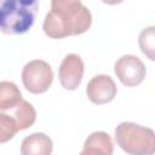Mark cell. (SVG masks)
<instances>
[{
    "label": "cell",
    "mask_w": 155,
    "mask_h": 155,
    "mask_svg": "<svg viewBox=\"0 0 155 155\" xmlns=\"http://www.w3.org/2000/svg\"><path fill=\"white\" fill-rule=\"evenodd\" d=\"M36 0H6L0 7V28L5 34H24L34 24Z\"/></svg>",
    "instance_id": "obj_2"
},
{
    "label": "cell",
    "mask_w": 155,
    "mask_h": 155,
    "mask_svg": "<svg viewBox=\"0 0 155 155\" xmlns=\"http://www.w3.org/2000/svg\"><path fill=\"white\" fill-rule=\"evenodd\" d=\"M117 92V87L114 80L109 75L99 74L93 76L86 87V94L88 99L94 104H105L111 102Z\"/></svg>",
    "instance_id": "obj_6"
},
{
    "label": "cell",
    "mask_w": 155,
    "mask_h": 155,
    "mask_svg": "<svg viewBox=\"0 0 155 155\" xmlns=\"http://www.w3.org/2000/svg\"><path fill=\"white\" fill-rule=\"evenodd\" d=\"M19 131L16 120L11 116L1 111L0 114V142L6 143L7 140L12 139L15 134Z\"/></svg>",
    "instance_id": "obj_13"
},
{
    "label": "cell",
    "mask_w": 155,
    "mask_h": 155,
    "mask_svg": "<svg viewBox=\"0 0 155 155\" xmlns=\"http://www.w3.org/2000/svg\"><path fill=\"white\" fill-rule=\"evenodd\" d=\"M22 93L19 88L11 81L0 82V109L1 111L11 110L22 102Z\"/></svg>",
    "instance_id": "obj_10"
},
{
    "label": "cell",
    "mask_w": 155,
    "mask_h": 155,
    "mask_svg": "<svg viewBox=\"0 0 155 155\" xmlns=\"http://www.w3.org/2000/svg\"><path fill=\"white\" fill-rule=\"evenodd\" d=\"M116 144L128 155H154L155 132L134 122H121L115 128Z\"/></svg>",
    "instance_id": "obj_3"
},
{
    "label": "cell",
    "mask_w": 155,
    "mask_h": 155,
    "mask_svg": "<svg viewBox=\"0 0 155 155\" xmlns=\"http://www.w3.org/2000/svg\"><path fill=\"white\" fill-rule=\"evenodd\" d=\"M11 110L12 114L10 115L16 120L19 131L29 128L36 120V111L34 107L27 101H22L17 107H15Z\"/></svg>",
    "instance_id": "obj_11"
},
{
    "label": "cell",
    "mask_w": 155,
    "mask_h": 155,
    "mask_svg": "<svg viewBox=\"0 0 155 155\" xmlns=\"http://www.w3.org/2000/svg\"><path fill=\"white\" fill-rule=\"evenodd\" d=\"M138 45L143 54L150 61H155V25L144 28L138 36Z\"/></svg>",
    "instance_id": "obj_12"
},
{
    "label": "cell",
    "mask_w": 155,
    "mask_h": 155,
    "mask_svg": "<svg viewBox=\"0 0 155 155\" xmlns=\"http://www.w3.org/2000/svg\"><path fill=\"white\" fill-rule=\"evenodd\" d=\"M92 23L90 10L74 0H53L51 11L45 16L42 29L51 39H63L87 31Z\"/></svg>",
    "instance_id": "obj_1"
},
{
    "label": "cell",
    "mask_w": 155,
    "mask_h": 155,
    "mask_svg": "<svg viewBox=\"0 0 155 155\" xmlns=\"http://www.w3.org/2000/svg\"><path fill=\"white\" fill-rule=\"evenodd\" d=\"M114 71L121 84L128 87L142 84L147 74L144 63L133 54H125L120 57L114 64Z\"/></svg>",
    "instance_id": "obj_5"
},
{
    "label": "cell",
    "mask_w": 155,
    "mask_h": 155,
    "mask_svg": "<svg viewBox=\"0 0 155 155\" xmlns=\"http://www.w3.org/2000/svg\"><path fill=\"white\" fill-rule=\"evenodd\" d=\"M53 81V71L51 65L42 59L28 62L22 70V82L30 93L46 92Z\"/></svg>",
    "instance_id": "obj_4"
},
{
    "label": "cell",
    "mask_w": 155,
    "mask_h": 155,
    "mask_svg": "<svg viewBox=\"0 0 155 155\" xmlns=\"http://www.w3.org/2000/svg\"><path fill=\"white\" fill-rule=\"evenodd\" d=\"M58 76L61 85L65 90H75L84 76V62L81 57L75 53L67 54L61 63Z\"/></svg>",
    "instance_id": "obj_7"
},
{
    "label": "cell",
    "mask_w": 155,
    "mask_h": 155,
    "mask_svg": "<svg viewBox=\"0 0 155 155\" xmlns=\"http://www.w3.org/2000/svg\"><path fill=\"white\" fill-rule=\"evenodd\" d=\"M52 149V139L42 132L31 133L25 137L21 144L22 155H51Z\"/></svg>",
    "instance_id": "obj_8"
},
{
    "label": "cell",
    "mask_w": 155,
    "mask_h": 155,
    "mask_svg": "<svg viewBox=\"0 0 155 155\" xmlns=\"http://www.w3.org/2000/svg\"><path fill=\"white\" fill-rule=\"evenodd\" d=\"M113 151L114 145L110 136L107 132L97 131L86 138L84 149L79 155H111Z\"/></svg>",
    "instance_id": "obj_9"
}]
</instances>
